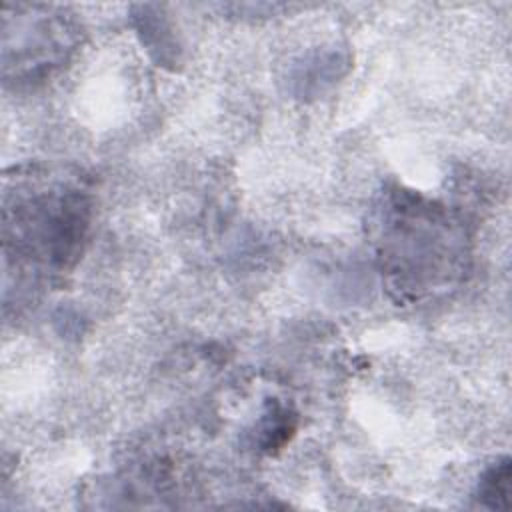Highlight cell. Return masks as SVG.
Wrapping results in <instances>:
<instances>
[{
	"label": "cell",
	"instance_id": "obj_2",
	"mask_svg": "<svg viewBox=\"0 0 512 512\" xmlns=\"http://www.w3.org/2000/svg\"><path fill=\"white\" fill-rule=\"evenodd\" d=\"M510 494V462L504 458L500 464L490 468L480 480V500L490 508H508Z\"/></svg>",
	"mask_w": 512,
	"mask_h": 512
},
{
	"label": "cell",
	"instance_id": "obj_1",
	"mask_svg": "<svg viewBox=\"0 0 512 512\" xmlns=\"http://www.w3.org/2000/svg\"><path fill=\"white\" fill-rule=\"evenodd\" d=\"M14 64L16 72H28V66L40 70L42 66H54L64 58V50L72 36L70 24L62 14H50L38 6L14 8Z\"/></svg>",
	"mask_w": 512,
	"mask_h": 512
}]
</instances>
